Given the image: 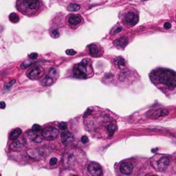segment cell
I'll list each match as a JSON object with an SVG mask.
<instances>
[{
    "label": "cell",
    "mask_w": 176,
    "mask_h": 176,
    "mask_svg": "<svg viewBox=\"0 0 176 176\" xmlns=\"http://www.w3.org/2000/svg\"><path fill=\"white\" fill-rule=\"evenodd\" d=\"M82 22V19L79 15H70L68 17V23L70 26H77Z\"/></svg>",
    "instance_id": "30bf717a"
},
{
    "label": "cell",
    "mask_w": 176,
    "mask_h": 176,
    "mask_svg": "<svg viewBox=\"0 0 176 176\" xmlns=\"http://www.w3.org/2000/svg\"><path fill=\"white\" fill-rule=\"evenodd\" d=\"M9 20L13 23H17L19 21V17L15 13H12L9 15Z\"/></svg>",
    "instance_id": "44dd1931"
},
{
    "label": "cell",
    "mask_w": 176,
    "mask_h": 176,
    "mask_svg": "<svg viewBox=\"0 0 176 176\" xmlns=\"http://www.w3.org/2000/svg\"><path fill=\"white\" fill-rule=\"evenodd\" d=\"M120 171L122 173L129 175L133 171V165L130 162H124L121 165L120 167Z\"/></svg>",
    "instance_id": "9c48e42d"
},
{
    "label": "cell",
    "mask_w": 176,
    "mask_h": 176,
    "mask_svg": "<svg viewBox=\"0 0 176 176\" xmlns=\"http://www.w3.org/2000/svg\"><path fill=\"white\" fill-rule=\"evenodd\" d=\"M61 138L62 143L64 145H67L73 141L74 136L70 131H64L61 134Z\"/></svg>",
    "instance_id": "52a82bcc"
},
{
    "label": "cell",
    "mask_w": 176,
    "mask_h": 176,
    "mask_svg": "<svg viewBox=\"0 0 176 176\" xmlns=\"http://www.w3.org/2000/svg\"><path fill=\"white\" fill-rule=\"evenodd\" d=\"M151 79L153 80V82L165 85L169 89H175V73L168 69L161 68L154 70L151 74Z\"/></svg>",
    "instance_id": "6da1fadb"
},
{
    "label": "cell",
    "mask_w": 176,
    "mask_h": 176,
    "mask_svg": "<svg viewBox=\"0 0 176 176\" xmlns=\"http://www.w3.org/2000/svg\"><path fill=\"white\" fill-rule=\"evenodd\" d=\"M81 141H82L83 143L86 144L87 143H88L89 140H88V138L87 136H82V138H81Z\"/></svg>",
    "instance_id": "f1b7e54d"
},
{
    "label": "cell",
    "mask_w": 176,
    "mask_h": 176,
    "mask_svg": "<svg viewBox=\"0 0 176 176\" xmlns=\"http://www.w3.org/2000/svg\"><path fill=\"white\" fill-rule=\"evenodd\" d=\"M53 83V79L49 76H46L43 81H42V85L43 86H50Z\"/></svg>",
    "instance_id": "ffe728a7"
},
{
    "label": "cell",
    "mask_w": 176,
    "mask_h": 176,
    "mask_svg": "<svg viewBox=\"0 0 176 176\" xmlns=\"http://www.w3.org/2000/svg\"><path fill=\"white\" fill-rule=\"evenodd\" d=\"M37 57H38V55L37 53H32L29 55V57L31 59H35L37 58Z\"/></svg>",
    "instance_id": "4dcf8cb0"
},
{
    "label": "cell",
    "mask_w": 176,
    "mask_h": 176,
    "mask_svg": "<svg viewBox=\"0 0 176 176\" xmlns=\"http://www.w3.org/2000/svg\"><path fill=\"white\" fill-rule=\"evenodd\" d=\"M5 107H6V103H5V102H3V101L0 102V109H4Z\"/></svg>",
    "instance_id": "1f68e13d"
},
{
    "label": "cell",
    "mask_w": 176,
    "mask_h": 176,
    "mask_svg": "<svg viewBox=\"0 0 176 176\" xmlns=\"http://www.w3.org/2000/svg\"><path fill=\"white\" fill-rule=\"evenodd\" d=\"M70 176H77V175H70Z\"/></svg>",
    "instance_id": "836d02e7"
},
{
    "label": "cell",
    "mask_w": 176,
    "mask_h": 176,
    "mask_svg": "<svg viewBox=\"0 0 176 176\" xmlns=\"http://www.w3.org/2000/svg\"><path fill=\"white\" fill-rule=\"evenodd\" d=\"M59 128L62 130H65L67 129V124H66V123H65V122H61V123L59 124Z\"/></svg>",
    "instance_id": "4316f807"
},
{
    "label": "cell",
    "mask_w": 176,
    "mask_h": 176,
    "mask_svg": "<svg viewBox=\"0 0 176 176\" xmlns=\"http://www.w3.org/2000/svg\"><path fill=\"white\" fill-rule=\"evenodd\" d=\"M28 135H29L30 138H31L33 141L36 142V143H40L42 141V137L40 135H38L37 133L30 131L28 132Z\"/></svg>",
    "instance_id": "e0dca14e"
},
{
    "label": "cell",
    "mask_w": 176,
    "mask_h": 176,
    "mask_svg": "<svg viewBox=\"0 0 176 176\" xmlns=\"http://www.w3.org/2000/svg\"><path fill=\"white\" fill-rule=\"evenodd\" d=\"M59 134V130L54 127H47L42 130L41 136L44 139L52 140L55 139Z\"/></svg>",
    "instance_id": "277c9868"
},
{
    "label": "cell",
    "mask_w": 176,
    "mask_h": 176,
    "mask_svg": "<svg viewBox=\"0 0 176 176\" xmlns=\"http://www.w3.org/2000/svg\"><path fill=\"white\" fill-rule=\"evenodd\" d=\"M0 176H1V174H0Z\"/></svg>",
    "instance_id": "d590c367"
},
{
    "label": "cell",
    "mask_w": 176,
    "mask_h": 176,
    "mask_svg": "<svg viewBox=\"0 0 176 176\" xmlns=\"http://www.w3.org/2000/svg\"><path fill=\"white\" fill-rule=\"evenodd\" d=\"M41 3L39 1H18L17 8L23 14L33 16L39 11Z\"/></svg>",
    "instance_id": "7a4b0ae2"
},
{
    "label": "cell",
    "mask_w": 176,
    "mask_h": 176,
    "mask_svg": "<svg viewBox=\"0 0 176 176\" xmlns=\"http://www.w3.org/2000/svg\"><path fill=\"white\" fill-rule=\"evenodd\" d=\"M89 67L90 68L91 64L89 63V60L84 59L79 64L74 66L73 70L74 77L77 79H85L88 77Z\"/></svg>",
    "instance_id": "3957f363"
},
{
    "label": "cell",
    "mask_w": 176,
    "mask_h": 176,
    "mask_svg": "<svg viewBox=\"0 0 176 176\" xmlns=\"http://www.w3.org/2000/svg\"><path fill=\"white\" fill-rule=\"evenodd\" d=\"M114 63L119 67L120 69H124L126 67V63H125V61L124 59L121 58V57H117L114 60Z\"/></svg>",
    "instance_id": "ac0fdd59"
},
{
    "label": "cell",
    "mask_w": 176,
    "mask_h": 176,
    "mask_svg": "<svg viewBox=\"0 0 176 176\" xmlns=\"http://www.w3.org/2000/svg\"><path fill=\"white\" fill-rule=\"evenodd\" d=\"M57 159L56 158H52L50 159V165L53 166L55 165V164H57Z\"/></svg>",
    "instance_id": "83f0119b"
},
{
    "label": "cell",
    "mask_w": 176,
    "mask_h": 176,
    "mask_svg": "<svg viewBox=\"0 0 176 176\" xmlns=\"http://www.w3.org/2000/svg\"><path fill=\"white\" fill-rule=\"evenodd\" d=\"M65 53L67 54V55L69 56H72V55H74L77 54V52L75 51V50H72V49H68V50H67L65 51Z\"/></svg>",
    "instance_id": "d4e9b609"
},
{
    "label": "cell",
    "mask_w": 176,
    "mask_h": 176,
    "mask_svg": "<svg viewBox=\"0 0 176 176\" xmlns=\"http://www.w3.org/2000/svg\"><path fill=\"white\" fill-rule=\"evenodd\" d=\"M40 72V70L39 67H33L27 74V77L29 78L30 79H31V80H35L39 76Z\"/></svg>",
    "instance_id": "5bb4252c"
},
{
    "label": "cell",
    "mask_w": 176,
    "mask_h": 176,
    "mask_svg": "<svg viewBox=\"0 0 176 176\" xmlns=\"http://www.w3.org/2000/svg\"><path fill=\"white\" fill-rule=\"evenodd\" d=\"M171 24L170 23H169V22H167V23H165V24H164V28L167 30L170 29V28H171Z\"/></svg>",
    "instance_id": "f546056e"
},
{
    "label": "cell",
    "mask_w": 176,
    "mask_h": 176,
    "mask_svg": "<svg viewBox=\"0 0 176 176\" xmlns=\"http://www.w3.org/2000/svg\"><path fill=\"white\" fill-rule=\"evenodd\" d=\"M21 134V129L17 128L11 131V133H10L9 138L11 140H16L17 138H18Z\"/></svg>",
    "instance_id": "2e32d148"
},
{
    "label": "cell",
    "mask_w": 176,
    "mask_h": 176,
    "mask_svg": "<svg viewBox=\"0 0 176 176\" xmlns=\"http://www.w3.org/2000/svg\"><path fill=\"white\" fill-rule=\"evenodd\" d=\"M15 80H13V81H11V82H9V83H6L4 85V89H10V88H11L12 86L13 85L15 84Z\"/></svg>",
    "instance_id": "cb8c5ba5"
},
{
    "label": "cell",
    "mask_w": 176,
    "mask_h": 176,
    "mask_svg": "<svg viewBox=\"0 0 176 176\" xmlns=\"http://www.w3.org/2000/svg\"><path fill=\"white\" fill-rule=\"evenodd\" d=\"M169 111L167 109H157L152 113L150 118H152V119H157V118L162 117V116H167V115L169 114Z\"/></svg>",
    "instance_id": "4fadbf2b"
},
{
    "label": "cell",
    "mask_w": 176,
    "mask_h": 176,
    "mask_svg": "<svg viewBox=\"0 0 176 176\" xmlns=\"http://www.w3.org/2000/svg\"><path fill=\"white\" fill-rule=\"evenodd\" d=\"M88 171L92 176H102V169L96 162H92L88 165Z\"/></svg>",
    "instance_id": "8992f818"
},
{
    "label": "cell",
    "mask_w": 176,
    "mask_h": 176,
    "mask_svg": "<svg viewBox=\"0 0 176 176\" xmlns=\"http://www.w3.org/2000/svg\"><path fill=\"white\" fill-rule=\"evenodd\" d=\"M51 34H52V37H55V38H57V37H59V35H60L57 30H52L51 31Z\"/></svg>",
    "instance_id": "484cf974"
},
{
    "label": "cell",
    "mask_w": 176,
    "mask_h": 176,
    "mask_svg": "<svg viewBox=\"0 0 176 176\" xmlns=\"http://www.w3.org/2000/svg\"><path fill=\"white\" fill-rule=\"evenodd\" d=\"M89 49V54L94 57H99L102 55V50L100 48V46L97 45L96 44H91L88 46Z\"/></svg>",
    "instance_id": "ba28073f"
},
{
    "label": "cell",
    "mask_w": 176,
    "mask_h": 176,
    "mask_svg": "<svg viewBox=\"0 0 176 176\" xmlns=\"http://www.w3.org/2000/svg\"><path fill=\"white\" fill-rule=\"evenodd\" d=\"M25 144H26V140L24 139V138L23 137L18 138L14 140L13 143L11 145V148L13 149H19L23 147Z\"/></svg>",
    "instance_id": "7c38bea8"
},
{
    "label": "cell",
    "mask_w": 176,
    "mask_h": 176,
    "mask_svg": "<svg viewBox=\"0 0 176 176\" xmlns=\"http://www.w3.org/2000/svg\"><path fill=\"white\" fill-rule=\"evenodd\" d=\"M122 30V28H116V30H114V33H120V32H121Z\"/></svg>",
    "instance_id": "d6a6232c"
},
{
    "label": "cell",
    "mask_w": 176,
    "mask_h": 176,
    "mask_svg": "<svg viewBox=\"0 0 176 176\" xmlns=\"http://www.w3.org/2000/svg\"><path fill=\"white\" fill-rule=\"evenodd\" d=\"M128 40L126 37H121V38L118 39L114 42V45L117 47L118 48H124L127 45Z\"/></svg>",
    "instance_id": "9a60e30c"
},
{
    "label": "cell",
    "mask_w": 176,
    "mask_h": 176,
    "mask_svg": "<svg viewBox=\"0 0 176 176\" xmlns=\"http://www.w3.org/2000/svg\"><path fill=\"white\" fill-rule=\"evenodd\" d=\"M123 21L129 26H135L138 21V16L133 12H129L123 18Z\"/></svg>",
    "instance_id": "5b68a950"
},
{
    "label": "cell",
    "mask_w": 176,
    "mask_h": 176,
    "mask_svg": "<svg viewBox=\"0 0 176 176\" xmlns=\"http://www.w3.org/2000/svg\"><path fill=\"white\" fill-rule=\"evenodd\" d=\"M80 6L78 5L77 4H71L70 6L67 7V10L69 11H78L79 9H80Z\"/></svg>",
    "instance_id": "7402d4cb"
},
{
    "label": "cell",
    "mask_w": 176,
    "mask_h": 176,
    "mask_svg": "<svg viewBox=\"0 0 176 176\" xmlns=\"http://www.w3.org/2000/svg\"><path fill=\"white\" fill-rule=\"evenodd\" d=\"M169 164V158L168 157H162L158 162V170L160 171H165Z\"/></svg>",
    "instance_id": "8fae6325"
},
{
    "label": "cell",
    "mask_w": 176,
    "mask_h": 176,
    "mask_svg": "<svg viewBox=\"0 0 176 176\" xmlns=\"http://www.w3.org/2000/svg\"><path fill=\"white\" fill-rule=\"evenodd\" d=\"M107 130H108V132H109V136L111 137L114 134V133L116 131V125L113 123H110V124L109 125V126L107 127Z\"/></svg>",
    "instance_id": "d6986e66"
},
{
    "label": "cell",
    "mask_w": 176,
    "mask_h": 176,
    "mask_svg": "<svg viewBox=\"0 0 176 176\" xmlns=\"http://www.w3.org/2000/svg\"><path fill=\"white\" fill-rule=\"evenodd\" d=\"M41 127L40 125L37 124H35L32 127V131L35 132V133H38L39 132L41 131Z\"/></svg>",
    "instance_id": "603a6c76"
},
{
    "label": "cell",
    "mask_w": 176,
    "mask_h": 176,
    "mask_svg": "<svg viewBox=\"0 0 176 176\" xmlns=\"http://www.w3.org/2000/svg\"><path fill=\"white\" fill-rule=\"evenodd\" d=\"M151 176H157V175H151Z\"/></svg>",
    "instance_id": "e575fe53"
}]
</instances>
